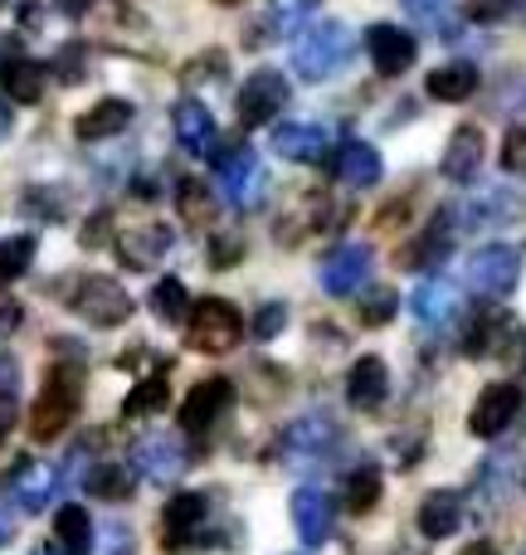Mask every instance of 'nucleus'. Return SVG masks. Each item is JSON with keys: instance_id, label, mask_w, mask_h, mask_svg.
Here are the masks:
<instances>
[{"instance_id": "nucleus-1", "label": "nucleus", "mask_w": 526, "mask_h": 555, "mask_svg": "<svg viewBox=\"0 0 526 555\" xmlns=\"http://www.w3.org/2000/svg\"><path fill=\"white\" fill-rule=\"evenodd\" d=\"M356 54V35L342 20H317L303 35L293 39V74L307 78V83H326L336 78Z\"/></svg>"}, {"instance_id": "nucleus-2", "label": "nucleus", "mask_w": 526, "mask_h": 555, "mask_svg": "<svg viewBox=\"0 0 526 555\" xmlns=\"http://www.w3.org/2000/svg\"><path fill=\"white\" fill-rule=\"evenodd\" d=\"M78 400H84V375H78V365H54L49 380L39 385L35 410H29V434H35L39 443L59 439V434L74 424Z\"/></svg>"}, {"instance_id": "nucleus-3", "label": "nucleus", "mask_w": 526, "mask_h": 555, "mask_svg": "<svg viewBox=\"0 0 526 555\" xmlns=\"http://www.w3.org/2000/svg\"><path fill=\"white\" fill-rule=\"evenodd\" d=\"M240 336H244V317H240V307L224 302V297H201V302L185 312V341L205 356L234 351Z\"/></svg>"}, {"instance_id": "nucleus-4", "label": "nucleus", "mask_w": 526, "mask_h": 555, "mask_svg": "<svg viewBox=\"0 0 526 555\" xmlns=\"http://www.w3.org/2000/svg\"><path fill=\"white\" fill-rule=\"evenodd\" d=\"M68 307H74L88 326H117V322H127V317H132V297H127V287L117 283V278H103V273L78 278Z\"/></svg>"}, {"instance_id": "nucleus-5", "label": "nucleus", "mask_w": 526, "mask_h": 555, "mask_svg": "<svg viewBox=\"0 0 526 555\" xmlns=\"http://www.w3.org/2000/svg\"><path fill=\"white\" fill-rule=\"evenodd\" d=\"M336 443H342V429L326 414H303L283 434V463L287 468H322V463H332Z\"/></svg>"}, {"instance_id": "nucleus-6", "label": "nucleus", "mask_w": 526, "mask_h": 555, "mask_svg": "<svg viewBox=\"0 0 526 555\" xmlns=\"http://www.w3.org/2000/svg\"><path fill=\"white\" fill-rule=\"evenodd\" d=\"M522 278V254L512 244H483L469 259V287L483 297H508Z\"/></svg>"}, {"instance_id": "nucleus-7", "label": "nucleus", "mask_w": 526, "mask_h": 555, "mask_svg": "<svg viewBox=\"0 0 526 555\" xmlns=\"http://www.w3.org/2000/svg\"><path fill=\"white\" fill-rule=\"evenodd\" d=\"M287 103V78L278 68H254L240 83V98H234V113H240L244 127H264L273 122V113Z\"/></svg>"}, {"instance_id": "nucleus-8", "label": "nucleus", "mask_w": 526, "mask_h": 555, "mask_svg": "<svg viewBox=\"0 0 526 555\" xmlns=\"http://www.w3.org/2000/svg\"><path fill=\"white\" fill-rule=\"evenodd\" d=\"M371 263H375V254L365 249V244H342V249H332L322 259V293H332V297H351V293H361L365 287V278H371Z\"/></svg>"}, {"instance_id": "nucleus-9", "label": "nucleus", "mask_w": 526, "mask_h": 555, "mask_svg": "<svg viewBox=\"0 0 526 555\" xmlns=\"http://www.w3.org/2000/svg\"><path fill=\"white\" fill-rule=\"evenodd\" d=\"M230 410H234V385L224 380V375H215V380H201L191 395H185L181 424H185L191 434H210Z\"/></svg>"}, {"instance_id": "nucleus-10", "label": "nucleus", "mask_w": 526, "mask_h": 555, "mask_svg": "<svg viewBox=\"0 0 526 555\" xmlns=\"http://www.w3.org/2000/svg\"><path fill=\"white\" fill-rule=\"evenodd\" d=\"M205 517H210V498L205 492H176L162 507V537L171 551H185L195 537H201Z\"/></svg>"}, {"instance_id": "nucleus-11", "label": "nucleus", "mask_w": 526, "mask_h": 555, "mask_svg": "<svg viewBox=\"0 0 526 555\" xmlns=\"http://www.w3.org/2000/svg\"><path fill=\"white\" fill-rule=\"evenodd\" d=\"M220 191H224V201L240 205V210H249L264 195V166L249 146H234L230 156H220Z\"/></svg>"}, {"instance_id": "nucleus-12", "label": "nucleus", "mask_w": 526, "mask_h": 555, "mask_svg": "<svg viewBox=\"0 0 526 555\" xmlns=\"http://www.w3.org/2000/svg\"><path fill=\"white\" fill-rule=\"evenodd\" d=\"M365 54H371L375 74L395 78V74H405V68L414 64L420 44H414V35L410 29H400V25H371L365 29Z\"/></svg>"}, {"instance_id": "nucleus-13", "label": "nucleus", "mask_w": 526, "mask_h": 555, "mask_svg": "<svg viewBox=\"0 0 526 555\" xmlns=\"http://www.w3.org/2000/svg\"><path fill=\"white\" fill-rule=\"evenodd\" d=\"M517 410H522V390L498 380L478 395V404H473V414H469V429L478 434V439H498V434L517 420Z\"/></svg>"}, {"instance_id": "nucleus-14", "label": "nucleus", "mask_w": 526, "mask_h": 555, "mask_svg": "<svg viewBox=\"0 0 526 555\" xmlns=\"http://www.w3.org/2000/svg\"><path fill=\"white\" fill-rule=\"evenodd\" d=\"M176 122V142H181V152L191 156H215V146H220V127H215L210 107L201 103V98H181L171 113Z\"/></svg>"}, {"instance_id": "nucleus-15", "label": "nucleus", "mask_w": 526, "mask_h": 555, "mask_svg": "<svg viewBox=\"0 0 526 555\" xmlns=\"http://www.w3.org/2000/svg\"><path fill=\"white\" fill-rule=\"evenodd\" d=\"M132 463L146 482H176L185 468V449L176 443V434H146V439H137Z\"/></svg>"}, {"instance_id": "nucleus-16", "label": "nucleus", "mask_w": 526, "mask_h": 555, "mask_svg": "<svg viewBox=\"0 0 526 555\" xmlns=\"http://www.w3.org/2000/svg\"><path fill=\"white\" fill-rule=\"evenodd\" d=\"M10 502H15L20 512H29V517H39V512L49 507V498H54V488H59V478H54V468L49 463H39V459H25V463H15V473H10Z\"/></svg>"}, {"instance_id": "nucleus-17", "label": "nucleus", "mask_w": 526, "mask_h": 555, "mask_svg": "<svg viewBox=\"0 0 526 555\" xmlns=\"http://www.w3.org/2000/svg\"><path fill=\"white\" fill-rule=\"evenodd\" d=\"M293 527L307 551L326 546V537H332V498H326L322 488H297L293 492Z\"/></svg>"}, {"instance_id": "nucleus-18", "label": "nucleus", "mask_w": 526, "mask_h": 555, "mask_svg": "<svg viewBox=\"0 0 526 555\" xmlns=\"http://www.w3.org/2000/svg\"><path fill=\"white\" fill-rule=\"evenodd\" d=\"M385 395H390V371H385L381 356H361V361L346 371V404L351 410H381Z\"/></svg>"}, {"instance_id": "nucleus-19", "label": "nucleus", "mask_w": 526, "mask_h": 555, "mask_svg": "<svg viewBox=\"0 0 526 555\" xmlns=\"http://www.w3.org/2000/svg\"><path fill=\"white\" fill-rule=\"evenodd\" d=\"M326 146H332V137L317 122H283L273 132V152L293 166H317L326 156Z\"/></svg>"}, {"instance_id": "nucleus-20", "label": "nucleus", "mask_w": 526, "mask_h": 555, "mask_svg": "<svg viewBox=\"0 0 526 555\" xmlns=\"http://www.w3.org/2000/svg\"><path fill=\"white\" fill-rule=\"evenodd\" d=\"M410 312L420 326H429V332H444V326L459 317V293H453L444 278H429V283H420L410 293Z\"/></svg>"}, {"instance_id": "nucleus-21", "label": "nucleus", "mask_w": 526, "mask_h": 555, "mask_svg": "<svg viewBox=\"0 0 526 555\" xmlns=\"http://www.w3.org/2000/svg\"><path fill=\"white\" fill-rule=\"evenodd\" d=\"M127 122H132V103L127 98H98L88 113H78L74 137L78 142H107V137L127 132Z\"/></svg>"}, {"instance_id": "nucleus-22", "label": "nucleus", "mask_w": 526, "mask_h": 555, "mask_svg": "<svg viewBox=\"0 0 526 555\" xmlns=\"http://www.w3.org/2000/svg\"><path fill=\"white\" fill-rule=\"evenodd\" d=\"M117 254H123L132 269H152L156 259H166V249H171V230L166 224H137V230H123L117 234Z\"/></svg>"}, {"instance_id": "nucleus-23", "label": "nucleus", "mask_w": 526, "mask_h": 555, "mask_svg": "<svg viewBox=\"0 0 526 555\" xmlns=\"http://www.w3.org/2000/svg\"><path fill=\"white\" fill-rule=\"evenodd\" d=\"M478 166H483V132L478 127H459V132L449 137V146H444V162H439L444 181L463 185L478 176Z\"/></svg>"}, {"instance_id": "nucleus-24", "label": "nucleus", "mask_w": 526, "mask_h": 555, "mask_svg": "<svg viewBox=\"0 0 526 555\" xmlns=\"http://www.w3.org/2000/svg\"><path fill=\"white\" fill-rule=\"evenodd\" d=\"M381 176H385V166L371 142H342V152H336V181L351 185V191H371Z\"/></svg>"}, {"instance_id": "nucleus-25", "label": "nucleus", "mask_w": 526, "mask_h": 555, "mask_svg": "<svg viewBox=\"0 0 526 555\" xmlns=\"http://www.w3.org/2000/svg\"><path fill=\"white\" fill-rule=\"evenodd\" d=\"M424 93L434 103H469L478 93V68L469 59H453V64H439L429 78H424Z\"/></svg>"}, {"instance_id": "nucleus-26", "label": "nucleus", "mask_w": 526, "mask_h": 555, "mask_svg": "<svg viewBox=\"0 0 526 555\" xmlns=\"http://www.w3.org/2000/svg\"><path fill=\"white\" fill-rule=\"evenodd\" d=\"M459 527H463V498H459V492L439 488V492H429V498L420 502V531L429 541L453 537Z\"/></svg>"}, {"instance_id": "nucleus-27", "label": "nucleus", "mask_w": 526, "mask_h": 555, "mask_svg": "<svg viewBox=\"0 0 526 555\" xmlns=\"http://www.w3.org/2000/svg\"><path fill=\"white\" fill-rule=\"evenodd\" d=\"M44 83H49V74L39 59H5V64H0V88H5V98H15V103H39Z\"/></svg>"}, {"instance_id": "nucleus-28", "label": "nucleus", "mask_w": 526, "mask_h": 555, "mask_svg": "<svg viewBox=\"0 0 526 555\" xmlns=\"http://www.w3.org/2000/svg\"><path fill=\"white\" fill-rule=\"evenodd\" d=\"M54 537H59V551L64 555H93V517H88L78 502H68L54 517Z\"/></svg>"}, {"instance_id": "nucleus-29", "label": "nucleus", "mask_w": 526, "mask_h": 555, "mask_svg": "<svg viewBox=\"0 0 526 555\" xmlns=\"http://www.w3.org/2000/svg\"><path fill=\"white\" fill-rule=\"evenodd\" d=\"M512 210H517V201L512 195H502V191H492V195H478L473 205H463V230H483V224H508L512 220Z\"/></svg>"}, {"instance_id": "nucleus-30", "label": "nucleus", "mask_w": 526, "mask_h": 555, "mask_svg": "<svg viewBox=\"0 0 526 555\" xmlns=\"http://www.w3.org/2000/svg\"><path fill=\"white\" fill-rule=\"evenodd\" d=\"M166 400H171V390H166V375H146V380H137L132 390H127L123 414H127V420H146V414L166 410Z\"/></svg>"}, {"instance_id": "nucleus-31", "label": "nucleus", "mask_w": 526, "mask_h": 555, "mask_svg": "<svg viewBox=\"0 0 526 555\" xmlns=\"http://www.w3.org/2000/svg\"><path fill=\"white\" fill-rule=\"evenodd\" d=\"M449 244H453V224H449V215H444V220H434V230H424V240L405 254V269H429V263H439L444 254H449Z\"/></svg>"}, {"instance_id": "nucleus-32", "label": "nucleus", "mask_w": 526, "mask_h": 555, "mask_svg": "<svg viewBox=\"0 0 526 555\" xmlns=\"http://www.w3.org/2000/svg\"><path fill=\"white\" fill-rule=\"evenodd\" d=\"M152 312L162 317V322H185V312H191V293H185L181 278H162V283H156Z\"/></svg>"}, {"instance_id": "nucleus-33", "label": "nucleus", "mask_w": 526, "mask_h": 555, "mask_svg": "<svg viewBox=\"0 0 526 555\" xmlns=\"http://www.w3.org/2000/svg\"><path fill=\"white\" fill-rule=\"evenodd\" d=\"M93 498H103V502H123V498H132V478H127V468H117V463H98L93 473H88V482H84Z\"/></svg>"}, {"instance_id": "nucleus-34", "label": "nucleus", "mask_w": 526, "mask_h": 555, "mask_svg": "<svg viewBox=\"0 0 526 555\" xmlns=\"http://www.w3.org/2000/svg\"><path fill=\"white\" fill-rule=\"evenodd\" d=\"M375 502H381V473L375 468H356L351 478H346V512H371Z\"/></svg>"}, {"instance_id": "nucleus-35", "label": "nucleus", "mask_w": 526, "mask_h": 555, "mask_svg": "<svg viewBox=\"0 0 526 555\" xmlns=\"http://www.w3.org/2000/svg\"><path fill=\"white\" fill-rule=\"evenodd\" d=\"M35 263V240L15 234V240H0V283H15L20 273H29Z\"/></svg>"}, {"instance_id": "nucleus-36", "label": "nucleus", "mask_w": 526, "mask_h": 555, "mask_svg": "<svg viewBox=\"0 0 526 555\" xmlns=\"http://www.w3.org/2000/svg\"><path fill=\"white\" fill-rule=\"evenodd\" d=\"M176 201H181V215H185V220H191V224H205V220H210V215H215L210 191H205V185L195 181V176H191V181H181V195H176Z\"/></svg>"}, {"instance_id": "nucleus-37", "label": "nucleus", "mask_w": 526, "mask_h": 555, "mask_svg": "<svg viewBox=\"0 0 526 555\" xmlns=\"http://www.w3.org/2000/svg\"><path fill=\"white\" fill-rule=\"evenodd\" d=\"M312 5H317V0H273V15H268V29H273V35H283V29L303 25V20L312 15Z\"/></svg>"}, {"instance_id": "nucleus-38", "label": "nucleus", "mask_w": 526, "mask_h": 555, "mask_svg": "<svg viewBox=\"0 0 526 555\" xmlns=\"http://www.w3.org/2000/svg\"><path fill=\"white\" fill-rule=\"evenodd\" d=\"M395 317V293L390 287H371V293L361 297V322L365 326H385Z\"/></svg>"}, {"instance_id": "nucleus-39", "label": "nucleus", "mask_w": 526, "mask_h": 555, "mask_svg": "<svg viewBox=\"0 0 526 555\" xmlns=\"http://www.w3.org/2000/svg\"><path fill=\"white\" fill-rule=\"evenodd\" d=\"M512 10H517V0H469L473 25H502V20H512Z\"/></svg>"}, {"instance_id": "nucleus-40", "label": "nucleus", "mask_w": 526, "mask_h": 555, "mask_svg": "<svg viewBox=\"0 0 526 555\" xmlns=\"http://www.w3.org/2000/svg\"><path fill=\"white\" fill-rule=\"evenodd\" d=\"M283 326H287V307L283 302H264L259 312H254V336H259V341H273Z\"/></svg>"}, {"instance_id": "nucleus-41", "label": "nucleus", "mask_w": 526, "mask_h": 555, "mask_svg": "<svg viewBox=\"0 0 526 555\" xmlns=\"http://www.w3.org/2000/svg\"><path fill=\"white\" fill-rule=\"evenodd\" d=\"M502 171H512V176L526 171V127H512L502 137Z\"/></svg>"}, {"instance_id": "nucleus-42", "label": "nucleus", "mask_w": 526, "mask_h": 555, "mask_svg": "<svg viewBox=\"0 0 526 555\" xmlns=\"http://www.w3.org/2000/svg\"><path fill=\"white\" fill-rule=\"evenodd\" d=\"M240 259H244V244L230 240V234L210 244V263H215V269H230V263H240Z\"/></svg>"}, {"instance_id": "nucleus-43", "label": "nucleus", "mask_w": 526, "mask_h": 555, "mask_svg": "<svg viewBox=\"0 0 526 555\" xmlns=\"http://www.w3.org/2000/svg\"><path fill=\"white\" fill-rule=\"evenodd\" d=\"M405 10H410L414 20H444L449 0H405Z\"/></svg>"}, {"instance_id": "nucleus-44", "label": "nucleus", "mask_w": 526, "mask_h": 555, "mask_svg": "<svg viewBox=\"0 0 526 555\" xmlns=\"http://www.w3.org/2000/svg\"><path fill=\"white\" fill-rule=\"evenodd\" d=\"M20 25H25V29H39V25H44V5L25 0V5H20Z\"/></svg>"}, {"instance_id": "nucleus-45", "label": "nucleus", "mask_w": 526, "mask_h": 555, "mask_svg": "<svg viewBox=\"0 0 526 555\" xmlns=\"http://www.w3.org/2000/svg\"><path fill=\"white\" fill-rule=\"evenodd\" d=\"M59 10H64V15H88L93 0H59Z\"/></svg>"}, {"instance_id": "nucleus-46", "label": "nucleus", "mask_w": 526, "mask_h": 555, "mask_svg": "<svg viewBox=\"0 0 526 555\" xmlns=\"http://www.w3.org/2000/svg\"><path fill=\"white\" fill-rule=\"evenodd\" d=\"M10 537H15V527H10V512L0 507V546H10Z\"/></svg>"}, {"instance_id": "nucleus-47", "label": "nucleus", "mask_w": 526, "mask_h": 555, "mask_svg": "<svg viewBox=\"0 0 526 555\" xmlns=\"http://www.w3.org/2000/svg\"><path fill=\"white\" fill-rule=\"evenodd\" d=\"M5 137H10V107L0 103V142H5Z\"/></svg>"}, {"instance_id": "nucleus-48", "label": "nucleus", "mask_w": 526, "mask_h": 555, "mask_svg": "<svg viewBox=\"0 0 526 555\" xmlns=\"http://www.w3.org/2000/svg\"><path fill=\"white\" fill-rule=\"evenodd\" d=\"M35 555H64V551H59V546H39Z\"/></svg>"}, {"instance_id": "nucleus-49", "label": "nucleus", "mask_w": 526, "mask_h": 555, "mask_svg": "<svg viewBox=\"0 0 526 555\" xmlns=\"http://www.w3.org/2000/svg\"><path fill=\"white\" fill-rule=\"evenodd\" d=\"M220 5H234V0H220Z\"/></svg>"}, {"instance_id": "nucleus-50", "label": "nucleus", "mask_w": 526, "mask_h": 555, "mask_svg": "<svg viewBox=\"0 0 526 555\" xmlns=\"http://www.w3.org/2000/svg\"><path fill=\"white\" fill-rule=\"evenodd\" d=\"M0 5H10V0H0Z\"/></svg>"}]
</instances>
